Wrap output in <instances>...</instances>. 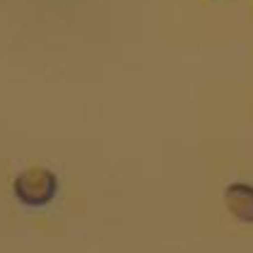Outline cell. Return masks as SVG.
Wrapping results in <instances>:
<instances>
[{
  "instance_id": "obj_1",
  "label": "cell",
  "mask_w": 253,
  "mask_h": 253,
  "mask_svg": "<svg viewBox=\"0 0 253 253\" xmlns=\"http://www.w3.org/2000/svg\"><path fill=\"white\" fill-rule=\"evenodd\" d=\"M12 191L17 195V200L29 205V208H41L46 203L53 200V195L58 191V178L51 169L43 167H29L17 174Z\"/></svg>"
},
{
  "instance_id": "obj_2",
  "label": "cell",
  "mask_w": 253,
  "mask_h": 253,
  "mask_svg": "<svg viewBox=\"0 0 253 253\" xmlns=\"http://www.w3.org/2000/svg\"><path fill=\"white\" fill-rule=\"evenodd\" d=\"M224 205L239 222L253 224V186H249V183L227 186L224 188Z\"/></svg>"
}]
</instances>
